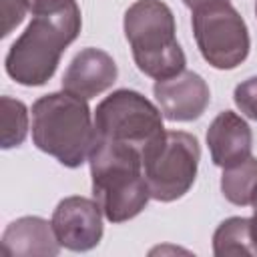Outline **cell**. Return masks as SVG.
Segmentation results:
<instances>
[{"instance_id": "1", "label": "cell", "mask_w": 257, "mask_h": 257, "mask_svg": "<svg viewBox=\"0 0 257 257\" xmlns=\"http://www.w3.org/2000/svg\"><path fill=\"white\" fill-rule=\"evenodd\" d=\"M88 165L92 199L106 221H131L147 207L151 191L143 173V157L137 149L94 137Z\"/></svg>"}, {"instance_id": "2", "label": "cell", "mask_w": 257, "mask_h": 257, "mask_svg": "<svg viewBox=\"0 0 257 257\" xmlns=\"http://www.w3.org/2000/svg\"><path fill=\"white\" fill-rule=\"evenodd\" d=\"M80 26L78 4L60 12L32 16V22L6 52V74L22 86L46 84L54 76L64 48L80 34Z\"/></svg>"}, {"instance_id": "3", "label": "cell", "mask_w": 257, "mask_h": 257, "mask_svg": "<svg viewBox=\"0 0 257 257\" xmlns=\"http://www.w3.org/2000/svg\"><path fill=\"white\" fill-rule=\"evenodd\" d=\"M32 143L68 169L88 161L94 143V118L88 100L66 90L50 92L32 104Z\"/></svg>"}, {"instance_id": "4", "label": "cell", "mask_w": 257, "mask_h": 257, "mask_svg": "<svg viewBox=\"0 0 257 257\" xmlns=\"http://www.w3.org/2000/svg\"><path fill=\"white\" fill-rule=\"evenodd\" d=\"M137 68L155 78H171L185 70L187 56L177 40L173 10L163 0H137L122 18Z\"/></svg>"}, {"instance_id": "5", "label": "cell", "mask_w": 257, "mask_h": 257, "mask_svg": "<svg viewBox=\"0 0 257 257\" xmlns=\"http://www.w3.org/2000/svg\"><path fill=\"white\" fill-rule=\"evenodd\" d=\"M163 112L145 94L118 88L104 96L94 110V137L133 147L141 157L165 135Z\"/></svg>"}, {"instance_id": "6", "label": "cell", "mask_w": 257, "mask_h": 257, "mask_svg": "<svg viewBox=\"0 0 257 257\" xmlns=\"http://www.w3.org/2000/svg\"><path fill=\"white\" fill-rule=\"evenodd\" d=\"M201 147L195 135L165 131L163 139L143 155V173L151 199L171 203L185 197L195 185Z\"/></svg>"}, {"instance_id": "7", "label": "cell", "mask_w": 257, "mask_h": 257, "mask_svg": "<svg viewBox=\"0 0 257 257\" xmlns=\"http://www.w3.org/2000/svg\"><path fill=\"white\" fill-rule=\"evenodd\" d=\"M193 34L205 62L217 70H233L251 50L243 16L229 2H213L193 10Z\"/></svg>"}, {"instance_id": "8", "label": "cell", "mask_w": 257, "mask_h": 257, "mask_svg": "<svg viewBox=\"0 0 257 257\" xmlns=\"http://www.w3.org/2000/svg\"><path fill=\"white\" fill-rule=\"evenodd\" d=\"M102 217L94 199L80 195L64 197L52 213V227L60 247L76 253L94 249L104 233Z\"/></svg>"}, {"instance_id": "9", "label": "cell", "mask_w": 257, "mask_h": 257, "mask_svg": "<svg viewBox=\"0 0 257 257\" xmlns=\"http://www.w3.org/2000/svg\"><path fill=\"white\" fill-rule=\"evenodd\" d=\"M153 94L163 116L173 122H191L201 118L211 102L207 80L187 68L171 78L157 80Z\"/></svg>"}, {"instance_id": "10", "label": "cell", "mask_w": 257, "mask_h": 257, "mask_svg": "<svg viewBox=\"0 0 257 257\" xmlns=\"http://www.w3.org/2000/svg\"><path fill=\"white\" fill-rule=\"evenodd\" d=\"M118 76L114 58L94 46H86L74 54L62 74V90L90 100L108 90Z\"/></svg>"}, {"instance_id": "11", "label": "cell", "mask_w": 257, "mask_h": 257, "mask_svg": "<svg viewBox=\"0 0 257 257\" xmlns=\"http://www.w3.org/2000/svg\"><path fill=\"white\" fill-rule=\"evenodd\" d=\"M205 139L215 167L229 169L251 157L253 131L247 120L233 110H221L211 120Z\"/></svg>"}, {"instance_id": "12", "label": "cell", "mask_w": 257, "mask_h": 257, "mask_svg": "<svg viewBox=\"0 0 257 257\" xmlns=\"http://www.w3.org/2000/svg\"><path fill=\"white\" fill-rule=\"evenodd\" d=\"M0 249L4 255L16 257H54L60 251V243L56 239L52 221H46L36 215H26L12 221L0 239Z\"/></svg>"}, {"instance_id": "13", "label": "cell", "mask_w": 257, "mask_h": 257, "mask_svg": "<svg viewBox=\"0 0 257 257\" xmlns=\"http://www.w3.org/2000/svg\"><path fill=\"white\" fill-rule=\"evenodd\" d=\"M213 253L217 257L257 255V245L253 241V231H251V219L229 217L221 221L213 233Z\"/></svg>"}, {"instance_id": "14", "label": "cell", "mask_w": 257, "mask_h": 257, "mask_svg": "<svg viewBox=\"0 0 257 257\" xmlns=\"http://www.w3.org/2000/svg\"><path fill=\"white\" fill-rule=\"evenodd\" d=\"M221 193L229 203L237 207L251 205L257 193V159L249 157L235 167L223 169Z\"/></svg>"}, {"instance_id": "15", "label": "cell", "mask_w": 257, "mask_h": 257, "mask_svg": "<svg viewBox=\"0 0 257 257\" xmlns=\"http://www.w3.org/2000/svg\"><path fill=\"white\" fill-rule=\"evenodd\" d=\"M0 110H2V135H0V147L4 151L20 147L28 135V108L22 100L12 96L0 98Z\"/></svg>"}, {"instance_id": "16", "label": "cell", "mask_w": 257, "mask_h": 257, "mask_svg": "<svg viewBox=\"0 0 257 257\" xmlns=\"http://www.w3.org/2000/svg\"><path fill=\"white\" fill-rule=\"evenodd\" d=\"M233 100L247 118L257 120V76H249L239 82L233 90Z\"/></svg>"}, {"instance_id": "17", "label": "cell", "mask_w": 257, "mask_h": 257, "mask_svg": "<svg viewBox=\"0 0 257 257\" xmlns=\"http://www.w3.org/2000/svg\"><path fill=\"white\" fill-rule=\"evenodd\" d=\"M28 10L26 0H2V36H8L22 20Z\"/></svg>"}, {"instance_id": "18", "label": "cell", "mask_w": 257, "mask_h": 257, "mask_svg": "<svg viewBox=\"0 0 257 257\" xmlns=\"http://www.w3.org/2000/svg\"><path fill=\"white\" fill-rule=\"evenodd\" d=\"M26 4L32 16H36V14H52V12L66 10L74 6L76 0H26Z\"/></svg>"}, {"instance_id": "19", "label": "cell", "mask_w": 257, "mask_h": 257, "mask_svg": "<svg viewBox=\"0 0 257 257\" xmlns=\"http://www.w3.org/2000/svg\"><path fill=\"white\" fill-rule=\"evenodd\" d=\"M251 207H253V217H249V219H251L253 241H255V245H257V193H255V197H253V203H251Z\"/></svg>"}, {"instance_id": "20", "label": "cell", "mask_w": 257, "mask_h": 257, "mask_svg": "<svg viewBox=\"0 0 257 257\" xmlns=\"http://www.w3.org/2000/svg\"><path fill=\"white\" fill-rule=\"evenodd\" d=\"M213 2H229V0H183V4H185L187 8H191V10L201 8V6H205V4H213Z\"/></svg>"}, {"instance_id": "21", "label": "cell", "mask_w": 257, "mask_h": 257, "mask_svg": "<svg viewBox=\"0 0 257 257\" xmlns=\"http://www.w3.org/2000/svg\"><path fill=\"white\" fill-rule=\"evenodd\" d=\"M255 14H257V2H255Z\"/></svg>"}]
</instances>
